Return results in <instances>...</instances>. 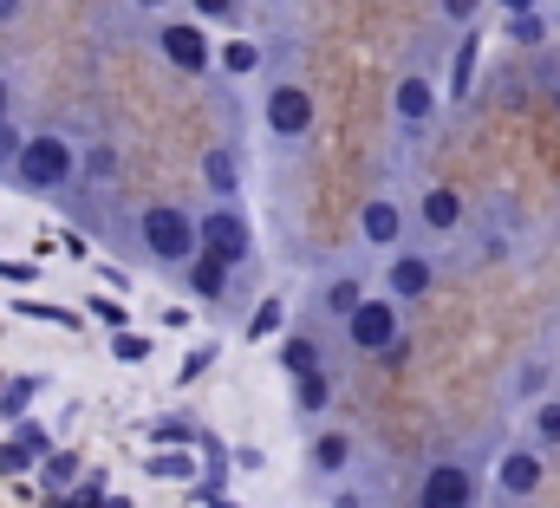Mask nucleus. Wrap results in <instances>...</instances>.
Wrapping results in <instances>:
<instances>
[{
    "label": "nucleus",
    "instance_id": "31",
    "mask_svg": "<svg viewBox=\"0 0 560 508\" xmlns=\"http://www.w3.org/2000/svg\"><path fill=\"white\" fill-rule=\"evenodd\" d=\"M0 118H7V79H0Z\"/></svg>",
    "mask_w": 560,
    "mask_h": 508
},
{
    "label": "nucleus",
    "instance_id": "33",
    "mask_svg": "<svg viewBox=\"0 0 560 508\" xmlns=\"http://www.w3.org/2000/svg\"><path fill=\"white\" fill-rule=\"evenodd\" d=\"M138 7H163V0H138Z\"/></svg>",
    "mask_w": 560,
    "mask_h": 508
},
{
    "label": "nucleus",
    "instance_id": "19",
    "mask_svg": "<svg viewBox=\"0 0 560 508\" xmlns=\"http://www.w3.org/2000/svg\"><path fill=\"white\" fill-rule=\"evenodd\" d=\"M33 391H39V379H13V384H0V417H26Z\"/></svg>",
    "mask_w": 560,
    "mask_h": 508
},
{
    "label": "nucleus",
    "instance_id": "8",
    "mask_svg": "<svg viewBox=\"0 0 560 508\" xmlns=\"http://www.w3.org/2000/svg\"><path fill=\"white\" fill-rule=\"evenodd\" d=\"M385 287H392V300H423V293L436 287V267H430L423 254H398L392 274H385Z\"/></svg>",
    "mask_w": 560,
    "mask_h": 508
},
{
    "label": "nucleus",
    "instance_id": "15",
    "mask_svg": "<svg viewBox=\"0 0 560 508\" xmlns=\"http://www.w3.org/2000/svg\"><path fill=\"white\" fill-rule=\"evenodd\" d=\"M202 183H209L215 196H235V183H242V163H235L229 150H209V157H202Z\"/></svg>",
    "mask_w": 560,
    "mask_h": 508
},
{
    "label": "nucleus",
    "instance_id": "10",
    "mask_svg": "<svg viewBox=\"0 0 560 508\" xmlns=\"http://www.w3.org/2000/svg\"><path fill=\"white\" fill-rule=\"evenodd\" d=\"M495 483H502V496H535L541 489V450H509Z\"/></svg>",
    "mask_w": 560,
    "mask_h": 508
},
{
    "label": "nucleus",
    "instance_id": "18",
    "mask_svg": "<svg viewBox=\"0 0 560 508\" xmlns=\"http://www.w3.org/2000/svg\"><path fill=\"white\" fill-rule=\"evenodd\" d=\"M293 397H300V411H326L332 384H326V372H319V366H306V372H300V391H293Z\"/></svg>",
    "mask_w": 560,
    "mask_h": 508
},
{
    "label": "nucleus",
    "instance_id": "28",
    "mask_svg": "<svg viewBox=\"0 0 560 508\" xmlns=\"http://www.w3.org/2000/svg\"><path fill=\"white\" fill-rule=\"evenodd\" d=\"M443 13H450V20H469V13H476V0H443Z\"/></svg>",
    "mask_w": 560,
    "mask_h": 508
},
{
    "label": "nucleus",
    "instance_id": "2",
    "mask_svg": "<svg viewBox=\"0 0 560 508\" xmlns=\"http://www.w3.org/2000/svg\"><path fill=\"white\" fill-rule=\"evenodd\" d=\"M138 235H143V249L156 254V261H170V267H183L189 254L202 249V242H196V222H189L176 203H150L138 216Z\"/></svg>",
    "mask_w": 560,
    "mask_h": 508
},
{
    "label": "nucleus",
    "instance_id": "30",
    "mask_svg": "<svg viewBox=\"0 0 560 508\" xmlns=\"http://www.w3.org/2000/svg\"><path fill=\"white\" fill-rule=\"evenodd\" d=\"M332 508H359V496H332Z\"/></svg>",
    "mask_w": 560,
    "mask_h": 508
},
{
    "label": "nucleus",
    "instance_id": "12",
    "mask_svg": "<svg viewBox=\"0 0 560 508\" xmlns=\"http://www.w3.org/2000/svg\"><path fill=\"white\" fill-rule=\"evenodd\" d=\"M163 53H170V66H183V72H202V66H209V46H202L196 26H163Z\"/></svg>",
    "mask_w": 560,
    "mask_h": 508
},
{
    "label": "nucleus",
    "instance_id": "14",
    "mask_svg": "<svg viewBox=\"0 0 560 508\" xmlns=\"http://www.w3.org/2000/svg\"><path fill=\"white\" fill-rule=\"evenodd\" d=\"M183 267H189V287H196V293H202V300H222V293H229V267H222V261H215V254H189V261H183Z\"/></svg>",
    "mask_w": 560,
    "mask_h": 508
},
{
    "label": "nucleus",
    "instance_id": "24",
    "mask_svg": "<svg viewBox=\"0 0 560 508\" xmlns=\"http://www.w3.org/2000/svg\"><path fill=\"white\" fill-rule=\"evenodd\" d=\"M509 33H515L522 46H535V39H541L548 26H541V13H535V7H515V20H509Z\"/></svg>",
    "mask_w": 560,
    "mask_h": 508
},
{
    "label": "nucleus",
    "instance_id": "22",
    "mask_svg": "<svg viewBox=\"0 0 560 508\" xmlns=\"http://www.w3.org/2000/svg\"><path fill=\"white\" fill-rule=\"evenodd\" d=\"M280 320H287V307H280V293H275V300H261V307H255V320H248V339H268Z\"/></svg>",
    "mask_w": 560,
    "mask_h": 508
},
{
    "label": "nucleus",
    "instance_id": "21",
    "mask_svg": "<svg viewBox=\"0 0 560 508\" xmlns=\"http://www.w3.org/2000/svg\"><path fill=\"white\" fill-rule=\"evenodd\" d=\"M359 300H365V293H359V280H352V274H346V280H332V287H326V313H339V320H346V313H352V307H359Z\"/></svg>",
    "mask_w": 560,
    "mask_h": 508
},
{
    "label": "nucleus",
    "instance_id": "29",
    "mask_svg": "<svg viewBox=\"0 0 560 508\" xmlns=\"http://www.w3.org/2000/svg\"><path fill=\"white\" fill-rule=\"evenodd\" d=\"M0 20H20V0H0Z\"/></svg>",
    "mask_w": 560,
    "mask_h": 508
},
{
    "label": "nucleus",
    "instance_id": "4",
    "mask_svg": "<svg viewBox=\"0 0 560 508\" xmlns=\"http://www.w3.org/2000/svg\"><path fill=\"white\" fill-rule=\"evenodd\" d=\"M346 339L359 346V353H385L392 339H398V300L385 293V300H359L352 313H346Z\"/></svg>",
    "mask_w": 560,
    "mask_h": 508
},
{
    "label": "nucleus",
    "instance_id": "9",
    "mask_svg": "<svg viewBox=\"0 0 560 508\" xmlns=\"http://www.w3.org/2000/svg\"><path fill=\"white\" fill-rule=\"evenodd\" d=\"M359 235L372 242V249H392V242H405V209L398 203H365V216H359Z\"/></svg>",
    "mask_w": 560,
    "mask_h": 508
},
{
    "label": "nucleus",
    "instance_id": "16",
    "mask_svg": "<svg viewBox=\"0 0 560 508\" xmlns=\"http://www.w3.org/2000/svg\"><path fill=\"white\" fill-rule=\"evenodd\" d=\"M313 463H319L326 476H339V470L352 463V443H346L339 430H326V437H313Z\"/></svg>",
    "mask_w": 560,
    "mask_h": 508
},
{
    "label": "nucleus",
    "instance_id": "13",
    "mask_svg": "<svg viewBox=\"0 0 560 508\" xmlns=\"http://www.w3.org/2000/svg\"><path fill=\"white\" fill-rule=\"evenodd\" d=\"M392 105H398V118H405V125H423V118L436 112V85L411 72V79H398V92H392Z\"/></svg>",
    "mask_w": 560,
    "mask_h": 508
},
{
    "label": "nucleus",
    "instance_id": "25",
    "mask_svg": "<svg viewBox=\"0 0 560 508\" xmlns=\"http://www.w3.org/2000/svg\"><path fill=\"white\" fill-rule=\"evenodd\" d=\"M112 353L138 366V359H150V339H138V333H118V339H112Z\"/></svg>",
    "mask_w": 560,
    "mask_h": 508
},
{
    "label": "nucleus",
    "instance_id": "6",
    "mask_svg": "<svg viewBox=\"0 0 560 508\" xmlns=\"http://www.w3.org/2000/svg\"><path fill=\"white\" fill-rule=\"evenodd\" d=\"M306 125H313V99H306L300 85H275V92H268V130L306 137Z\"/></svg>",
    "mask_w": 560,
    "mask_h": 508
},
{
    "label": "nucleus",
    "instance_id": "5",
    "mask_svg": "<svg viewBox=\"0 0 560 508\" xmlns=\"http://www.w3.org/2000/svg\"><path fill=\"white\" fill-rule=\"evenodd\" d=\"M469 503H476V476L463 463H430L418 508H469Z\"/></svg>",
    "mask_w": 560,
    "mask_h": 508
},
{
    "label": "nucleus",
    "instance_id": "32",
    "mask_svg": "<svg viewBox=\"0 0 560 508\" xmlns=\"http://www.w3.org/2000/svg\"><path fill=\"white\" fill-rule=\"evenodd\" d=\"M502 7H509V13H515V7H535V0H502Z\"/></svg>",
    "mask_w": 560,
    "mask_h": 508
},
{
    "label": "nucleus",
    "instance_id": "7",
    "mask_svg": "<svg viewBox=\"0 0 560 508\" xmlns=\"http://www.w3.org/2000/svg\"><path fill=\"white\" fill-rule=\"evenodd\" d=\"M13 424H20V430H13V437L0 443V476H20V470H33V463H39V457L52 450L39 424H26V417H13Z\"/></svg>",
    "mask_w": 560,
    "mask_h": 508
},
{
    "label": "nucleus",
    "instance_id": "11",
    "mask_svg": "<svg viewBox=\"0 0 560 508\" xmlns=\"http://www.w3.org/2000/svg\"><path fill=\"white\" fill-rule=\"evenodd\" d=\"M418 216H423V229H430V235H450V229L463 222V196H456L450 183H430V189H423V203H418Z\"/></svg>",
    "mask_w": 560,
    "mask_h": 508
},
{
    "label": "nucleus",
    "instance_id": "1",
    "mask_svg": "<svg viewBox=\"0 0 560 508\" xmlns=\"http://www.w3.org/2000/svg\"><path fill=\"white\" fill-rule=\"evenodd\" d=\"M13 176H20V189H59V183H72V143L52 137V130L26 137L13 150Z\"/></svg>",
    "mask_w": 560,
    "mask_h": 508
},
{
    "label": "nucleus",
    "instance_id": "26",
    "mask_svg": "<svg viewBox=\"0 0 560 508\" xmlns=\"http://www.w3.org/2000/svg\"><path fill=\"white\" fill-rule=\"evenodd\" d=\"M280 359H287V372H306V366H313V346H306V339H293Z\"/></svg>",
    "mask_w": 560,
    "mask_h": 508
},
{
    "label": "nucleus",
    "instance_id": "3",
    "mask_svg": "<svg viewBox=\"0 0 560 508\" xmlns=\"http://www.w3.org/2000/svg\"><path fill=\"white\" fill-rule=\"evenodd\" d=\"M196 242H202V254H215L222 267H242V261L255 254V235H248V222H242L235 209H209V216L196 222Z\"/></svg>",
    "mask_w": 560,
    "mask_h": 508
},
{
    "label": "nucleus",
    "instance_id": "27",
    "mask_svg": "<svg viewBox=\"0 0 560 508\" xmlns=\"http://www.w3.org/2000/svg\"><path fill=\"white\" fill-rule=\"evenodd\" d=\"M196 13H202V20H229V13H235V0H196Z\"/></svg>",
    "mask_w": 560,
    "mask_h": 508
},
{
    "label": "nucleus",
    "instance_id": "20",
    "mask_svg": "<svg viewBox=\"0 0 560 508\" xmlns=\"http://www.w3.org/2000/svg\"><path fill=\"white\" fill-rule=\"evenodd\" d=\"M469 79H476V39H463V46H456V66H450V99H463V92H469Z\"/></svg>",
    "mask_w": 560,
    "mask_h": 508
},
{
    "label": "nucleus",
    "instance_id": "17",
    "mask_svg": "<svg viewBox=\"0 0 560 508\" xmlns=\"http://www.w3.org/2000/svg\"><path fill=\"white\" fill-rule=\"evenodd\" d=\"M255 66H261V46H255V39H229V46H222V72H235V79H248Z\"/></svg>",
    "mask_w": 560,
    "mask_h": 508
},
{
    "label": "nucleus",
    "instance_id": "23",
    "mask_svg": "<svg viewBox=\"0 0 560 508\" xmlns=\"http://www.w3.org/2000/svg\"><path fill=\"white\" fill-rule=\"evenodd\" d=\"M535 437L541 443H560V397H541L535 404Z\"/></svg>",
    "mask_w": 560,
    "mask_h": 508
}]
</instances>
